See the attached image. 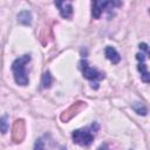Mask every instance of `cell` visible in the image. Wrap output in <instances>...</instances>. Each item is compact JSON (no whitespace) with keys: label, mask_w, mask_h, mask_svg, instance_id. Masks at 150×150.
I'll list each match as a JSON object with an SVG mask.
<instances>
[{"label":"cell","mask_w":150,"mask_h":150,"mask_svg":"<svg viewBox=\"0 0 150 150\" xmlns=\"http://www.w3.org/2000/svg\"><path fill=\"white\" fill-rule=\"evenodd\" d=\"M138 47H139V49H142L146 55H149V50H148V45H146V43H144V42H143V43H139Z\"/></svg>","instance_id":"obj_13"},{"label":"cell","mask_w":150,"mask_h":150,"mask_svg":"<svg viewBox=\"0 0 150 150\" xmlns=\"http://www.w3.org/2000/svg\"><path fill=\"white\" fill-rule=\"evenodd\" d=\"M54 5L59 8L60 15L63 19H70L73 16V5L67 1H55Z\"/></svg>","instance_id":"obj_6"},{"label":"cell","mask_w":150,"mask_h":150,"mask_svg":"<svg viewBox=\"0 0 150 150\" xmlns=\"http://www.w3.org/2000/svg\"><path fill=\"white\" fill-rule=\"evenodd\" d=\"M104 54H105V57H107L110 62H112L114 64H117V63L121 61V55H120L118 52H117L114 47H111V46H107V47H105Z\"/></svg>","instance_id":"obj_7"},{"label":"cell","mask_w":150,"mask_h":150,"mask_svg":"<svg viewBox=\"0 0 150 150\" xmlns=\"http://www.w3.org/2000/svg\"><path fill=\"white\" fill-rule=\"evenodd\" d=\"M34 150H46L43 138H39V139H36L35 145H34Z\"/></svg>","instance_id":"obj_12"},{"label":"cell","mask_w":150,"mask_h":150,"mask_svg":"<svg viewBox=\"0 0 150 150\" xmlns=\"http://www.w3.org/2000/svg\"><path fill=\"white\" fill-rule=\"evenodd\" d=\"M8 117L5 115V116H1L0 117V132L1 134H6L8 131Z\"/></svg>","instance_id":"obj_11"},{"label":"cell","mask_w":150,"mask_h":150,"mask_svg":"<svg viewBox=\"0 0 150 150\" xmlns=\"http://www.w3.org/2000/svg\"><path fill=\"white\" fill-rule=\"evenodd\" d=\"M53 82V77L50 75L49 71H45L42 75V80H41V87L42 88H49L52 86Z\"/></svg>","instance_id":"obj_9"},{"label":"cell","mask_w":150,"mask_h":150,"mask_svg":"<svg viewBox=\"0 0 150 150\" xmlns=\"http://www.w3.org/2000/svg\"><path fill=\"white\" fill-rule=\"evenodd\" d=\"M79 64H80L79 67H80V69H81L83 76H84L87 80L95 82L96 86H97V81L103 80V79L105 77V74H104V73H102V71H100V70H97V69L90 67V66L88 64V61H87V60H81Z\"/></svg>","instance_id":"obj_3"},{"label":"cell","mask_w":150,"mask_h":150,"mask_svg":"<svg viewBox=\"0 0 150 150\" xmlns=\"http://www.w3.org/2000/svg\"><path fill=\"white\" fill-rule=\"evenodd\" d=\"M132 109L138 114V115H146V112H148V110H146V108H145V105L143 104V103H139V102H136V103H134L132 104Z\"/></svg>","instance_id":"obj_10"},{"label":"cell","mask_w":150,"mask_h":150,"mask_svg":"<svg viewBox=\"0 0 150 150\" xmlns=\"http://www.w3.org/2000/svg\"><path fill=\"white\" fill-rule=\"evenodd\" d=\"M148 57V55L145 53H138L136 55V59L138 60V64H137V69L141 73V79L144 83H149L150 82V74L148 71V67L144 63V60Z\"/></svg>","instance_id":"obj_5"},{"label":"cell","mask_w":150,"mask_h":150,"mask_svg":"<svg viewBox=\"0 0 150 150\" xmlns=\"http://www.w3.org/2000/svg\"><path fill=\"white\" fill-rule=\"evenodd\" d=\"M29 61H30V55L25 54L22 56H19L18 59H15L12 63V71H13L14 81L19 86L25 87L29 82L28 76H27V71H26V66Z\"/></svg>","instance_id":"obj_1"},{"label":"cell","mask_w":150,"mask_h":150,"mask_svg":"<svg viewBox=\"0 0 150 150\" xmlns=\"http://www.w3.org/2000/svg\"><path fill=\"white\" fill-rule=\"evenodd\" d=\"M121 5L122 4L120 1H98V0H96V1L93 2V11H91L93 16L95 19H100V16L103 13V11L108 9V7L114 8V7L121 6Z\"/></svg>","instance_id":"obj_4"},{"label":"cell","mask_w":150,"mask_h":150,"mask_svg":"<svg viewBox=\"0 0 150 150\" xmlns=\"http://www.w3.org/2000/svg\"><path fill=\"white\" fill-rule=\"evenodd\" d=\"M32 20H33V15L29 11H21L18 14V22L21 25L29 26L32 23Z\"/></svg>","instance_id":"obj_8"},{"label":"cell","mask_w":150,"mask_h":150,"mask_svg":"<svg viewBox=\"0 0 150 150\" xmlns=\"http://www.w3.org/2000/svg\"><path fill=\"white\" fill-rule=\"evenodd\" d=\"M95 124V123H94ZM94 124H91L88 128H81L76 129L71 134L73 142L81 145V146H88L93 143L95 138V131H94Z\"/></svg>","instance_id":"obj_2"},{"label":"cell","mask_w":150,"mask_h":150,"mask_svg":"<svg viewBox=\"0 0 150 150\" xmlns=\"http://www.w3.org/2000/svg\"><path fill=\"white\" fill-rule=\"evenodd\" d=\"M97 150H110V148L108 146L107 143H103V144H101V145L97 148Z\"/></svg>","instance_id":"obj_14"}]
</instances>
